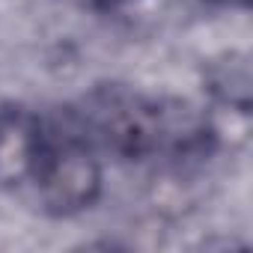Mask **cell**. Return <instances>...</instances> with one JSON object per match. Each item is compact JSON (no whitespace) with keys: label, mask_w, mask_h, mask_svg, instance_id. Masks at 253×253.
Returning <instances> with one entry per match:
<instances>
[{"label":"cell","mask_w":253,"mask_h":253,"mask_svg":"<svg viewBox=\"0 0 253 253\" xmlns=\"http://www.w3.org/2000/svg\"><path fill=\"white\" fill-rule=\"evenodd\" d=\"M78 128L98 152L104 149L122 161L203 155L217 140L209 116H194L188 107H170L122 86L95 89L81 110Z\"/></svg>","instance_id":"1"},{"label":"cell","mask_w":253,"mask_h":253,"mask_svg":"<svg viewBox=\"0 0 253 253\" xmlns=\"http://www.w3.org/2000/svg\"><path fill=\"white\" fill-rule=\"evenodd\" d=\"M36 206L51 217H75L92 209L104 191V167L98 149L81 128L48 122L45 146L27 188Z\"/></svg>","instance_id":"2"},{"label":"cell","mask_w":253,"mask_h":253,"mask_svg":"<svg viewBox=\"0 0 253 253\" xmlns=\"http://www.w3.org/2000/svg\"><path fill=\"white\" fill-rule=\"evenodd\" d=\"M209 6H229V9H247L250 0H203Z\"/></svg>","instance_id":"6"},{"label":"cell","mask_w":253,"mask_h":253,"mask_svg":"<svg viewBox=\"0 0 253 253\" xmlns=\"http://www.w3.org/2000/svg\"><path fill=\"white\" fill-rule=\"evenodd\" d=\"M48 119L27 104H0V191H24L45 146Z\"/></svg>","instance_id":"3"},{"label":"cell","mask_w":253,"mask_h":253,"mask_svg":"<svg viewBox=\"0 0 253 253\" xmlns=\"http://www.w3.org/2000/svg\"><path fill=\"white\" fill-rule=\"evenodd\" d=\"M250 63L244 54H223L220 60H211L206 69V89L217 110L250 116Z\"/></svg>","instance_id":"4"},{"label":"cell","mask_w":253,"mask_h":253,"mask_svg":"<svg viewBox=\"0 0 253 253\" xmlns=\"http://www.w3.org/2000/svg\"><path fill=\"white\" fill-rule=\"evenodd\" d=\"M128 3H134V0H92V6L101 9V12H116V9L128 6Z\"/></svg>","instance_id":"5"}]
</instances>
